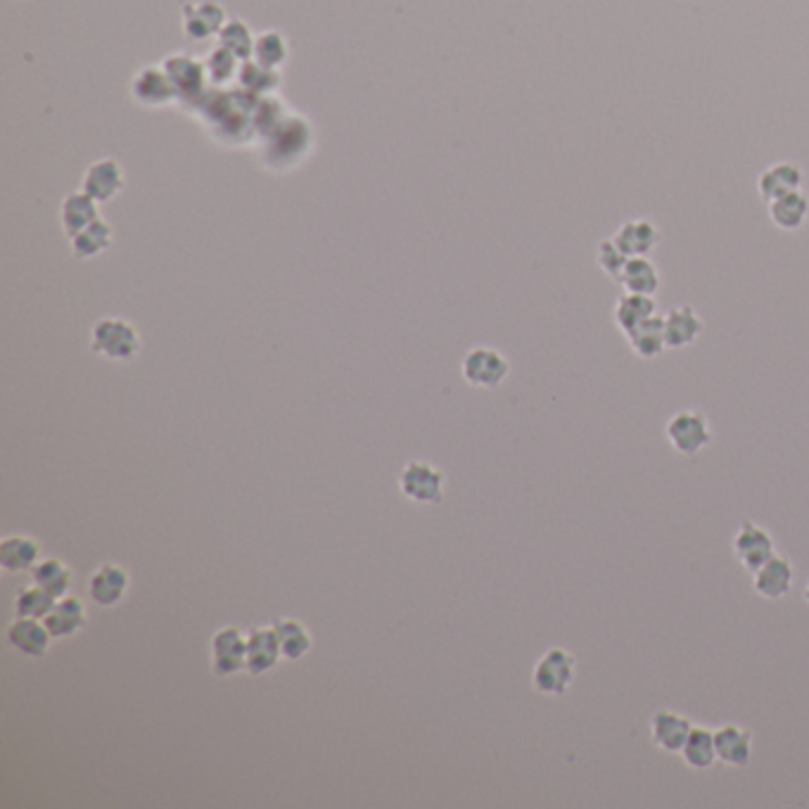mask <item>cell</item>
<instances>
[{
    "instance_id": "6da1fadb",
    "label": "cell",
    "mask_w": 809,
    "mask_h": 809,
    "mask_svg": "<svg viewBox=\"0 0 809 809\" xmlns=\"http://www.w3.org/2000/svg\"><path fill=\"white\" fill-rule=\"evenodd\" d=\"M143 337H140L136 323L121 316H105L93 323L91 328V349L103 359L112 363H129L140 354Z\"/></svg>"
},
{
    "instance_id": "7a4b0ae2",
    "label": "cell",
    "mask_w": 809,
    "mask_h": 809,
    "mask_svg": "<svg viewBox=\"0 0 809 809\" xmlns=\"http://www.w3.org/2000/svg\"><path fill=\"white\" fill-rule=\"evenodd\" d=\"M577 679V658L568 648L551 646L532 670V689L541 696L560 698L572 689Z\"/></svg>"
},
{
    "instance_id": "3957f363",
    "label": "cell",
    "mask_w": 809,
    "mask_h": 809,
    "mask_svg": "<svg viewBox=\"0 0 809 809\" xmlns=\"http://www.w3.org/2000/svg\"><path fill=\"white\" fill-rule=\"evenodd\" d=\"M399 492L413 503L420 506H437L444 501V489H447V475L439 465L430 461L411 458L404 463L397 477Z\"/></svg>"
},
{
    "instance_id": "277c9868",
    "label": "cell",
    "mask_w": 809,
    "mask_h": 809,
    "mask_svg": "<svg viewBox=\"0 0 809 809\" xmlns=\"http://www.w3.org/2000/svg\"><path fill=\"white\" fill-rule=\"evenodd\" d=\"M665 437L677 454L691 458L710 447L712 439H715V432H712V425L705 413L696 409H684L667 420Z\"/></svg>"
},
{
    "instance_id": "5b68a950",
    "label": "cell",
    "mask_w": 809,
    "mask_h": 809,
    "mask_svg": "<svg viewBox=\"0 0 809 809\" xmlns=\"http://www.w3.org/2000/svg\"><path fill=\"white\" fill-rule=\"evenodd\" d=\"M209 653H212L209 665H212L214 677L228 679L247 672V632H242L238 624L216 629L209 641Z\"/></svg>"
},
{
    "instance_id": "8992f818",
    "label": "cell",
    "mask_w": 809,
    "mask_h": 809,
    "mask_svg": "<svg viewBox=\"0 0 809 809\" xmlns=\"http://www.w3.org/2000/svg\"><path fill=\"white\" fill-rule=\"evenodd\" d=\"M731 553L745 572L753 575L769 558L776 556L774 534L753 520H743L731 539Z\"/></svg>"
},
{
    "instance_id": "52a82bcc",
    "label": "cell",
    "mask_w": 809,
    "mask_h": 809,
    "mask_svg": "<svg viewBox=\"0 0 809 809\" xmlns=\"http://www.w3.org/2000/svg\"><path fill=\"white\" fill-rule=\"evenodd\" d=\"M461 373L470 387L496 390L511 375V361L494 347H473L463 356Z\"/></svg>"
},
{
    "instance_id": "ba28073f",
    "label": "cell",
    "mask_w": 809,
    "mask_h": 809,
    "mask_svg": "<svg viewBox=\"0 0 809 809\" xmlns=\"http://www.w3.org/2000/svg\"><path fill=\"white\" fill-rule=\"evenodd\" d=\"M131 575L124 565L103 563L88 577V596L98 608H117L129 598Z\"/></svg>"
},
{
    "instance_id": "9c48e42d",
    "label": "cell",
    "mask_w": 809,
    "mask_h": 809,
    "mask_svg": "<svg viewBox=\"0 0 809 809\" xmlns=\"http://www.w3.org/2000/svg\"><path fill=\"white\" fill-rule=\"evenodd\" d=\"M283 658L280 641L273 624H259L247 632V674L261 677L269 674Z\"/></svg>"
},
{
    "instance_id": "30bf717a",
    "label": "cell",
    "mask_w": 809,
    "mask_h": 809,
    "mask_svg": "<svg viewBox=\"0 0 809 809\" xmlns=\"http://www.w3.org/2000/svg\"><path fill=\"white\" fill-rule=\"evenodd\" d=\"M795 582V568L786 556L776 553L769 558L760 570L753 572V589L757 596L767 598V601H781L791 594Z\"/></svg>"
},
{
    "instance_id": "8fae6325",
    "label": "cell",
    "mask_w": 809,
    "mask_h": 809,
    "mask_svg": "<svg viewBox=\"0 0 809 809\" xmlns=\"http://www.w3.org/2000/svg\"><path fill=\"white\" fill-rule=\"evenodd\" d=\"M693 729V722L686 715L674 710H658L651 717V741L662 753L677 755L684 748L686 738Z\"/></svg>"
},
{
    "instance_id": "7c38bea8",
    "label": "cell",
    "mask_w": 809,
    "mask_h": 809,
    "mask_svg": "<svg viewBox=\"0 0 809 809\" xmlns=\"http://www.w3.org/2000/svg\"><path fill=\"white\" fill-rule=\"evenodd\" d=\"M717 760L726 767H748L753 760V734L741 724H722L715 729Z\"/></svg>"
},
{
    "instance_id": "4fadbf2b",
    "label": "cell",
    "mask_w": 809,
    "mask_h": 809,
    "mask_svg": "<svg viewBox=\"0 0 809 809\" xmlns=\"http://www.w3.org/2000/svg\"><path fill=\"white\" fill-rule=\"evenodd\" d=\"M8 641L17 653L27 655V658H46L53 634L48 632L46 622L43 620L15 617L8 627Z\"/></svg>"
},
{
    "instance_id": "5bb4252c",
    "label": "cell",
    "mask_w": 809,
    "mask_h": 809,
    "mask_svg": "<svg viewBox=\"0 0 809 809\" xmlns=\"http://www.w3.org/2000/svg\"><path fill=\"white\" fill-rule=\"evenodd\" d=\"M126 186L124 169L117 159L105 157L93 162L84 176V190L95 202H110Z\"/></svg>"
},
{
    "instance_id": "9a60e30c",
    "label": "cell",
    "mask_w": 809,
    "mask_h": 809,
    "mask_svg": "<svg viewBox=\"0 0 809 809\" xmlns=\"http://www.w3.org/2000/svg\"><path fill=\"white\" fill-rule=\"evenodd\" d=\"M43 622H46L53 639H72V636L84 632V627L88 624L86 603L72 594L57 598L55 608L50 610V615Z\"/></svg>"
},
{
    "instance_id": "2e32d148",
    "label": "cell",
    "mask_w": 809,
    "mask_h": 809,
    "mask_svg": "<svg viewBox=\"0 0 809 809\" xmlns=\"http://www.w3.org/2000/svg\"><path fill=\"white\" fill-rule=\"evenodd\" d=\"M226 12L214 0H202V3H190L183 10V31L193 41H205V38L221 34L226 27Z\"/></svg>"
},
{
    "instance_id": "e0dca14e",
    "label": "cell",
    "mask_w": 809,
    "mask_h": 809,
    "mask_svg": "<svg viewBox=\"0 0 809 809\" xmlns=\"http://www.w3.org/2000/svg\"><path fill=\"white\" fill-rule=\"evenodd\" d=\"M41 541L29 534H10L0 541V568L10 575L17 572H31L41 560Z\"/></svg>"
},
{
    "instance_id": "ac0fdd59",
    "label": "cell",
    "mask_w": 809,
    "mask_h": 809,
    "mask_svg": "<svg viewBox=\"0 0 809 809\" xmlns=\"http://www.w3.org/2000/svg\"><path fill=\"white\" fill-rule=\"evenodd\" d=\"M705 321L689 304H681L665 314L667 349H686L703 335Z\"/></svg>"
},
{
    "instance_id": "d6986e66",
    "label": "cell",
    "mask_w": 809,
    "mask_h": 809,
    "mask_svg": "<svg viewBox=\"0 0 809 809\" xmlns=\"http://www.w3.org/2000/svg\"><path fill=\"white\" fill-rule=\"evenodd\" d=\"M805 186V171L795 162H776L767 167L757 178V193L764 202H772L776 197L802 190Z\"/></svg>"
},
{
    "instance_id": "ffe728a7",
    "label": "cell",
    "mask_w": 809,
    "mask_h": 809,
    "mask_svg": "<svg viewBox=\"0 0 809 809\" xmlns=\"http://www.w3.org/2000/svg\"><path fill=\"white\" fill-rule=\"evenodd\" d=\"M769 221L783 233H795L807 224L809 219V197L805 190H793L776 200L767 202Z\"/></svg>"
},
{
    "instance_id": "44dd1931",
    "label": "cell",
    "mask_w": 809,
    "mask_h": 809,
    "mask_svg": "<svg viewBox=\"0 0 809 809\" xmlns=\"http://www.w3.org/2000/svg\"><path fill=\"white\" fill-rule=\"evenodd\" d=\"M613 240L627 257H648L660 242V228L648 219H629L617 228Z\"/></svg>"
},
{
    "instance_id": "7402d4cb",
    "label": "cell",
    "mask_w": 809,
    "mask_h": 809,
    "mask_svg": "<svg viewBox=\"0 0 809 809\" xmlns=\"http://www.w3.org/2000/svg\"><path fill=\"white\" fill-rule=\"evenodd\" d=\"M133 95H136L140 105L162 107L174 100L176 88L169 81L164 67H145L133 79Z\"/></svg>"
},
{
    "instance_id": "603a6c76",
    "label": "cell",
    "mask_w": 809,
    "mask_h": 809,
    "mask_svg": "<svg viewBox=\"0 0 809 809\" xmlns=\"http://www.w3.org/2000/svg\"><path fill=\"white\" fill-rule=\"evenodd\" d=\"M271 624L278 634L280 651H283L285 660L297 662L307 658L311 648H314V636H311L307 624L297 620V617H278Z\"/></svg>"
},
{
    "instance_id": "cb8c5ba5",
    "label": "cell",
    "mask_w": 809,
    "mask_h": 809,
    "mask_svg": "<svg viewBox=\"0 0 809 809\" xmlns=\"http://www.w3.org/2000/svg\"><path fill=\"white\" fill-rule=\"evenodd\" d=\"M629 340L632 352L643 361H653L667 352V335H665V316L655 314L648 321H643L639 328L624 335Z\"/></svg>"
},
{
    "instance_id": "d4e9b609",
    "label": "cell",
    "mask_w": 809,
    "mask_h": 809,
    "mask_svg": "<svg viewBox=\"0 0 809 809\" xmlns=\"http://www.w3.org/2000/svg\"><path fill=\"white\" fill-rule=\"evenodd\" d=\"M98 205L86 190L81 193H69L65 200H62L60 207V224L65 228L67 238H74L76 233L84 231L86 226H91L93 221H98Z\"/></svg>"
},
{
    "instance_id": "484cf974",
    "label": "cell",
    "mask_w": 809,
    "mask_h": 809,
    "mask_svg": "<svg viewBox=\"0 0 809 809\" xmlns=\"http://www.w3.org/2000/svg\"><path fill=\"white\" fill-rule=\"evenodd\" d=\"M620 285L624 292H634V295H658L662 278L658 266L648 257H629L627 266H624Z\"/></svg>"
},
{
    "instance_id": "4316f807",
    "label": "cell",
    "mask_w": 809,
    "mask_h": 809,
    "mask_svg": "<svg viewBox=\"0 0 809 809\" xmlns=\"http://www.w3.org/2000/svg\"><path fill=\"white\" fill-rule=\"evenodd\" d=\"M31 582L43 586L55 598H65L74 586V572L62 558H41L31 570Z\"/></svg>"
},
{
    "instance_id": "83f0119b",
    "label": "cell",
    "mask_w": 809,
    "mask_h": 809,
    "mask_svg": "<svg viewBox=\"0 0 809 809\" xmlns=\"http://www.w3.org/2000/svg\"><path fill=\"white\" fill-rule=\"evenodd\" d=\"M655 314H658L655 297L624 292V295L615 302L613 316H615V326L620 328L624 335H629L634 328H639L643 321H648V318H653Z\"/></svg>"
},
{
    "instance_id": "f1b7e54d",
    "label": "cell",
    "mask_w": 809,
    "mask_h": 809,
    "mask_svg": "<svg viewBox=\"0 0 809 809\" xmlns=\"http://www.w3.org/2000/svg\"><path fill=\"white\" fill-rule=\"evenodd\" d=\"M681 757H684L686 767L696 769V772H705L710 769L717 760V748H715V731L707 729V726H696L693 724L689 738H686L684 748H681Z\"/></svg>"
},
{
    "instance_id": "f546056e",
    "label": "cell",
    "mask_w": 809,
    "mask_h": 809,
    "mask_svg": "<svg viewBox=\"0 0 809 809\" xmlns=\"http://www.w3.org/2000/svg\"><path fill=\"white\" fill-rule=\"evenodd\" d=\"M164 72H167L169 81L174 84L176 91L183 95L200 93L202 86H205L207 67H202L200 62L188 55L169 57V60L164 62Z\"/></svg>"
},
{
    "instance_id": "4dcf8cb0",
    "label": "cell",
    "mask_w": 809,
    "mask_h": 809,
    "mask_svg": "<svg viewBox=\"0 0 809 809\" xmlns=\"http://www.w3.org/2000/svg\"><path fill=\"white\" fill-rule=\"evenodd\" d=\"M72 240V254L76 259L86 261V259H93V257H100V254L110 250L114 245V231L112 226L107 224V221L98 219L93 221L91 226H86L84 231L76 233Z\"/></svg>"
},
{
    "instance_id": "1f68e13d",
    "label": "cell",
    "mask_w": 809,
    "mask_h": 809,
    "mask_svg": "<svg viewBox=\"0 0 809 809\" xmlns=\"http://www.w3.org/2000/svg\"><path fill=\"white\" fill-rule=\"evenodd\" d=\"M57 598L48 594L43 586L31 582L15 594V617H29V620H46L50 610L55 608Z\"/></svg>"
},
{
    "instance_id": "d6a6232c",
    "label": "cell",
    "mask_w": 809,
    "mask_h": 809,
    "mask_svg": "<svg viewBox=\"0 0 809 809\" xmlns=\"http://www.w3.org/2000/svg\"><path fill=\"white\" fill-rule=\"evenodd\" d=\"M252 55L259 65L278 69L285 60H288V41H285L278 31H264V34L257 36V41H254Z\"/></svg>"
},
{
    "instance_id": "836d02e7",
    "label": "cell",
    "mask_w": 809,
    "mask_h": 809,
    "mask_svg": "<svg viewBox=\"0 0 809 809\" xmlns=\"http://www.w3.org/2000/svg\"><path fill=\"white\" fill-rule=\"evenodd\" d=\"M219 38L221 46L231 50L238 60H247V57L254 53V41H257V38H252L250 27H247L245 22H240V19H228L226 27L221 29Z\"/></svg>"
},
{
    "instance_id": "e575fe53",
    "label": "cell",
    "mask_w": 809,
    "mask_h": 809,
    "mask_svg": "<svg viewBox=\"0 0 809 809\" xmlns=\"http://www.w3.org/2000/svg\"><path fill=\"white\" fill-rule=\"evenodd\" d=\"M596 261L605 276H608L610 280H615V283H620L622 271H624V266H627L629 257L620 250V245H617L613 238H605L598 242V247H596Z\"/></svg>"
},
{
    "instance_id": "d590c367",
    "label": "cell",
    "mask_w": 809,
    "mask_h": 809,
    "mask_svg": "<svg viewBox=\"0 0 809 809\" xmlns=\"http://www.w3.org/2000/svg\"><path fill=\"white\" fill-rule=\"evenodd\" d=\"M235 62H238V57H235L231 50L219 46L212 50V55L207 57V76L216 84H224V81L231 79L235 74Z\"/></svg>"
},
{
    "instance_id": "8d00e7d4",
    "label": "cell",
    "mask_w": 809,
    "mask_h": 809,
    "mask_svg": "<svg viewBox=\"0 0 809 809\" xmlns=\"http://www.w3.org/2000/svg\"><path fill=\"white\" fill-rule=\"evenodd\" d=\"M240 81L242 86L252 88V91H264L269 86H278V72L259 65V62H247L240 72Z\"/></svg>"
},
{
    "instance_id": "74e56055",
    "label": "cell",
    "mask_w": 809,
    "mask_h": 809,
    "mask_svg": "<svg viewBox=\"0 0 809 809\" xmlns=\"http://www.w3.org/2000/svg\"><path fill=\"white\" fill-rule=\"evenodd\" d=\"M802 598H805V601L809 603V579H807V584H805V594H802Z\"/></svg>"
}]
</instances>
